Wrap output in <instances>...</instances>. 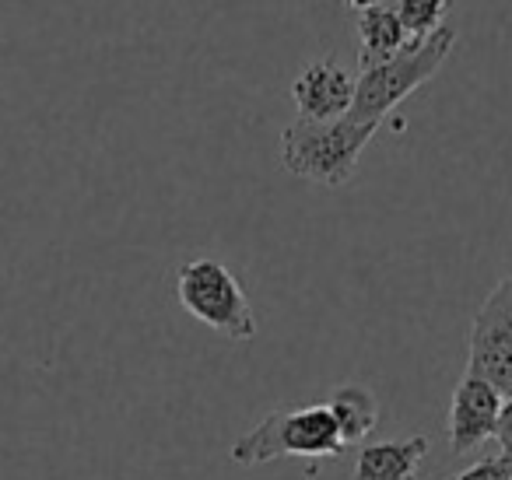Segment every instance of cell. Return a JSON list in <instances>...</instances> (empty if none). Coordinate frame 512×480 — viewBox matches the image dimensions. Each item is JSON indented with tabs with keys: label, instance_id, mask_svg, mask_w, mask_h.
<instances>
[{
	"label": "cell",
	"instance_id": "obj_1",
	"mask_svg": "<svg viewBox=\"0 0 512 480\" xmlns=\"http://www.w3.org/2000/svg\"><path fill=\"white\" fill-rule=\"evenodd\" d=\"M348 452L344 435L334 421V410L327 403L309 407H281L267 414L264 421L235 438L232 463L264 466L274 459L302 456V459H341Z\"/></svg>",
	"mask_w": 512,
	"mask_h": 480
},
{
	"label": "cell",
	"instance_id": "obj_2",
	"mask_svg": "<svg viewBox=\"0 0 512 480\" xmlns=\"http://www.w3.org/2000/svg\"><path fill=\"white\" fill-rule=\"evenodd\" d=\"M376 130V123H358L351 116H341L334 123L295 120L281 130V165L306 183L334 190L355 176L358 158L369 148Z\"/></svg>",
	"mask_w": 512,
	"mask_h": 480
},
{
	"label": "cell",
	"instance_id": "obj_3",
	"mask_svg": "<svg viewBox=\"0 0 512 480\" xmlns=\"http://www.w3.org/2000/svg\"><path fill=\"white\" fill-rule=\"evenodd\" d=\"M453 46H456V32L449 29V25H442L435 36L411 39L390 64L362 71L358 88H355V106H351L348 116L358 123H376V127H383V120L400 102L411 99L421 85H428V81L442 71V64L449 60Z\"/></svg>",
	"mask_w": 512,
	"mask_h": 480
},
{
	"label": "cell",
	"instance_id": "obj_4",
	"mask_svg": "<svg viewBox=\"0 0 512 480\" xmlns=\"http://www.w3.org/2000/svg\"><path fill=\"white\" fill-rule=\"evenodd\" d=\"M176 295L179 305L207 330L221 333L228 340L256 337V316L249 295L235 281L232 270L214 256H193V260L179 263Z\"/></svg>",
	"mask_w": 512,
	"mask_h": 480
},
{
	"label": "cell",
	"instance_id": "obj_5",
	"mask_svg": "<svg viewBox=\"0 0 512 480\" xmlns=\"http://www.w3.org/2000/svg\"><path fill=\"white\" fill-rule=\"evenodd\" d=\"M467 372L512 396V277L495 284L470 326Z\"/></svg>",
	"mask_w": 512,
	"mask_h": 480
},
{
	"label": "cell",
	"instance_id": "obj_6",
	"mask_svg": "<svg viewBox=\"0 0 512 480\" xmlns=\"http://www.w3.org/2000/svg\"><path fill=\"white\" fill-rule=\"evenodd\" d=\"M505 396L491 382L463 372L453 389L449 403V449L470 452L498 435V417H502Z\"/></svg>",
	"mask_w": 512,
	"mask_h": 480
},
{
	"label": "cell",
	"instance_id": "obj_7",
	"mask_svg": "<svg viewBox=\"0 0 512 480\" xmlns=\"http://www.w3.org/2000/svg\"><path fill=\"white\" fill-rule=\"evenodd\" d=\"M358 78H351L337 60H313L292 81V102L299 120L306 123H334L355 106Z\"/></svg>",
	"mask_w": 512,
	"mask_h": 480
},
{
	"label": "cell",
	"instance_id": "obj_8",
	"mask_svg": "<svg viewBox=\"0 0 512 480\" xmlns=\"http://www.w3.org/2000/svg\"><path fill=\"white\" fill-rule=\"evenodd\" d=\"M425 456H428L425 435L362 445V452L355 459V480H418Z\"/></svg>",
	"mask_w": 512,
	"mask_h": 480
},
{
	"label": "cell",
	"instance_id": "obj_9",
	"mask_svg": "<svg viewBox=\"0 0 512 480\" xmlns=\"http://www.w3.org/2000/svg\"><path fill=\"white\" fill-rule=\"evenodd\" d=\"M358 39H362V46H358L362 71L390 64V60L411 43V36H407L404 22H400L393 4H376V8L362 11V15H358Z\"/></svg>",
	"mask_w": 512,
	"mask_h": 480
},
{
	"label": "cell",
	"instance_id": "obj_10",
	"mask_svg": "<svg viewBox=\"0 0 512 480\" xmlns=\"http://www.w3.org/2000/svg\"><path fill=\"white\" fill-rule=\"evenodd\" d=\"M330 410H334V421L344 435V445H358L376 431L379 424V400L372 396V389L358 386V382H344L334 393L327 396Z\"/></svg>",
	"mask_w": 512,
	"mask_h": 480
},
{
	"label": "cell",
	"instance_id": "obj_11",
	"mask_svg": "<svg viewBox=\"0 0 512 480\" xmlns=\"http://www.w3.org/2000/svg\"><path fill=\"white\" fill-rule=\"evenodd\" d=\"M400 22L411 39H428L442 29L446 18V0H393Z\"/></svg>",
	"mask_w": 512,
	"mask_h": 480
},
{
	"label": "cell",
	"instance_id": "obj_12",
	"mask_svg": "<svg viewBox=\"0 0 512 480\" xmlns=\"http://www.w3.org/2000/svg\"><path fill=\"white\" fill-rule=\"evenodd\" d=\"M449 480H512V452H498V456L477 459L467 470L453 473Z\"/></svg>",
	"mask_w": 512,
	"mask_h": 480
},
{
	"label": "cell",
	"instance_id": "obj_13",
	"mask_svg": "<svg viewBox=\"0 0 512 480\" xmlns=\"http://www.w3.org/2000/svg\"><path fill=\"white\" fill-rule=\"evenodd\" d=\"M498 442H502V452H512V396L505 400L502 417H498Z\"/></svg>",
	"mask_w": 512,
	"mask_h": 480
},
{
	"label": "cell",
	"instance_id": "obj_14",
	"mask_svg": "<svg viewBox=\"0 0 512 480\" xmlns=\"http://www.w3.org/2000/svg\"><path fill=\"white\" fill-rule=\"evenodd\" d=\"M344 8H351V11H358V15H362V11H369V8H376V4H383V0H341Z\"/></svg>",
	"mask_w": 512,
	"mask_h": 480
},
{
	"label": "cell",
	"instance_id": "obj_15",
	"mask_svg": "<svg viewBox=\"0 0 512 480\" xmlns=\"http://www.w3.org/2000/svg\"><path fill=\"white\" fill-rule=\"evenodd\" d=\"M509 277H512V274H509Z\"/></svg>",
	"mask_w": 512,
	"mask_h": 480
}]
</instances>
